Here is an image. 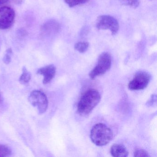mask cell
<instances>
[{
  "mask_svg": "<svg viewBox=\"0 0 157 157\" xmlns=\"http://www.w3.org/2000/svg\"><path fill=\"white\" fill-rule=\"evenodd\" d=\"M12 54V49L9 48V49H7L3 59V62L5 64H9L11 62V56Z\"/></svg>",
  "mask_w": 157,
  "mask_h": 157,
  "instance_id": "obj_17",
  "label": "cell"
},
{
  "mask_svg": "<svg viewBox=\"0 0 157 157\" xmlns=\"http://www.w3.org/2000/svg\"><path fill=\"white\" fill-rule=\"evenodd\" d=\"M11 154V151L9 147L0 145V157H8Z\"/></svg>",
  "mask_w": 157,
  "mask_h": 157,
  "instance_id": "obj_15",
  "label": "cell"
},
{
  "mask_svg": "<svg viewBox=\"0 0 157 157\" xmlns=\"http://www.w3.org/2000/svg\"><path fill=\"white\" fill-rule=\"evenodd\" d=\"M60 29V25L55 20H50L45 23L41 28V36L48 37L57 33Z\"/></svg>",
  "mask_w": 157,
  "mask_h": 157,
  "instance_id": "obj_8",
  "label": "cell"
},
{
  "mask_svg": "<svg viewBox=\"0 0 157 157\" xmlns=\"http://www.w3.org/2000/svg\"><path fill=\"white\" fill-rule=\"evenodd\" d=\"M31 79V75L30 72L25 67L23 69V73L20 77V81L22 84L28 83Z\"/></svg>",
  "mask_w": 157,
  "mask_h": 157,
  "instance_id": "obj_11",
  "label": "cell"
},
{
  "mask_svg": "<svg viewBox=\"0 0 157 157\" xmlns=\"http://www.w3.org/2000/svg\"><path fill=\"white\" fill-rule=\"evenodd\" d=\"M15 13L12 8L8 6L0 8V29L6 30L12 26L15 19Z\"/></svg>",
  "mask_w": 157,
  "mask_h": 157,
  "instance_id": "obj_7",
  "label": "cell"
},
{
  "mask_svg": "<svg viewBox=\"0 0 157 157\" xmlns=\"http://www.w3.org/2000/svg\"><path fill=\"white\" fill-rule=\"evenodd\" d=\"M134 156L136 157H149L150 155L146 151L141 149H137L134 151Z\"/></svg>",
  "mask_w": 157,
  "mask_h": 157,
  "instance_id": "obj_16",
  "label": "cell"
},
{
  "mask_svg": "<svg viewBox=\"0 0 157 157\" xmlns=\"http://www.w3.org/2000/svg\"><path fill=\"white\" fill-rule=\"evenodd\" d=\"M2 96L1 93L0 92V103L2 102Z\"/></svg>",
  "mask_w": 157,
  "mask_h": 157,
  "instance_id": "obj_21",
  "label": "cell"
},
{
  "mask_svg": "<svg viewBox=\"0 0 157 157\" xmlns=\"http://www.w3.org/2000/svg\"><path fill=\"white\" fill-rule=\"evenodd\" d=\"M37 74L44 76L43 83H49L55 77L56 73V68L53 65H48L39 69L37 71Z\"/></svg>",
  "mask_w": 157,
  "mask_h": 157,
  "instance_id": "obj_9",
  "label": "cell"
},
{
  "mask_svg": "<svg viewBox=\"0 0 157 157\" xmlns=\"http://www.w3.org/2000/svg\"><path fill=\"white\" fill-rule=\"evenodd\" d=\"M113 136V134L111 128L102 123L94 125L91 130V140L97 146L107 145L112 140Z\"/></svg>",
  "mask_w": 157,
  "mask_h": 157,
  "instance_id": "obj_2",
  "label": "cell"
},
{
  "mask_svg": "<svg viewBox=\"0 0 157 157\" xmlns=\"http://www.w3.org/2000/svg\"><path fill=\"white\" fill-rule=\"evenodd\" d=\"M89 47V44L88 42H80L75 45L74 48L80 53H83L87 51Z\"/></svg>",
  "mask_w": 157,
  "mask_h": 157,
  "instance_id": "obj_12",
  "label": "cell"
},
{
  "mask_svg": "<svg viewBox=\"0 0 157 157\" xmlns=\"http://www.w3.org/2000/svg\"><path fill=\"white\" fill-rule=\"evenodd\" d=\"M96 26L99 30H109L114 35L119 30V24L117 20L111 15H100L97 18Z\"/></svg>",
  "mask_w": 157,
  "mask_h": 157,
  "instance_id": "obj_4",
  "label": "cell"
},
{
  "mask_svg": "<svg viewBox=\"0 0 157 157\" xmlns=\"http://www.w3.org/2000/svg\"><path fill=\"white\" fill-rule=\"evenodd\" d=\"M14 2H16L17 4H20V3H21L22 0H13Z\"/></svg>",
  "mask_w": 157,
  "mask_h": 157,
  "instance_id": "obj_20",
  "label": "cell"
},
{
  "mask_svg": "<svg viewBox=\"0 0 157 157\" xmlns=\"http://www.w3.org/2000/svg\"><path fill=\"white\" fill-rule=\"evenodd\" d=\"M89 0H64L65 2L70 8L75 7L81 4H84L88 2Z\"/></svg>",
  "mask_w": 157,
  "mask_h": 157,
  "instance_id": "obj_14",
  "label": "cell"
},
{
  "mask_svg": "<svg viewBox=\"0 0 157 157\" xmlns=\"http://www.w3.org/2000/svg\"><path fill=\"white\" fill-rule=\"evenodd\" d=\"M10 0H0V6L3 4H6L9 2Z\"/></svg>",
  "mask_w": 157,
  "mask_h": 157,
  "instance_id": "obj_19",
  "label": "cell"
},
{
  "mask_svg": "<svg viewBox=\"0 0 157 157\" xmlns=\"http://www.w3.org/2000/svg\"><path fill=\"white\" fill-rule=\"evenodd\" d=\"M156 100V95H152L150 100H149V101H148L147 103V104L149 105H151L153 104V103H154V100Z\"/></svg>",
  "mask_w": 157,
  "mask_h": 157,
  "instance_id": "obj_18",
  "label": "cell"
},
{
  "mask_svg": "<svg viewBox=\"0 0 157 157\" xmlns=\"http://www.w3.org/2000/svg\"><path fill=\"white\" fill-rule=\"evenodd\" d=\"M122 5L130 6L134 8H137L139 5V0H118Z\"/></svg>",
  "mask_w": 157,
  "mask_h": 157,
  "instance_id": "obj_13",
  "label": "cell"
},
{
  "mask_svg": "<svg viewBox=\"0 0 157 157\" xmlns=\"http://www.w3.org/2000/svg\"><path fill=\"white\" fill-rule=\"evenodd\" d=\"M110 152L113 157H125L128 155L126 148L122 144H115L111 147Z\"/></svg>",
  "mask_w": 157,
  "mask_h": 157,
  "instance_id": "obj_10",
  "label": "cell"
},
{
  "mask_svg": "<svg viewBox=\"0 0 157 157\" xmlns=\"http://www.w3.org/2000/svg\"><path fill=\"white\" fill-rule=\"evenodd\" d=\"M150 79V75L147 72L139 71L128 83V89L132 90H143L147 86Z\"/></svg>",
  "mask_w": 157,
  "mask_h": 157,
  "instance_id": "obj_6",
  "label": "cell"
},
{
  "mask_svg": "<svg viewBox=\"0 0 157 157\" xmlns=\"http://www.w3.org/2000/svg\"><path fill=\"white\" fill-rule=\"evenodd\" d=\"M112 66V57L109 53H102L98 58V63L95 67L90 72L89 77L92 79L105 74Z\"/></svg>",
  "mask_w": 157,
  "mask_h": 157,
  "instance_id": "obj_3",
  "label": "cell"
},
{
  "mask_svg": "<svg viewBox=\"0 0 157 157\" xmlns=\"http://www.w3.org/2000/svg\"><path fill=\"white\" fill-rule=\"evenodd\" d=\"M100 93L95 89H90L81 96L78 105V111L82 115L88 114L101 101Z\"/></svg>",
  "mask_w": 157,
  "mask_h": 157,
  "instance_id": "obj_1",
  "label": "cell"
},
{
  "mask_svg": "<svg viewBox=\"0 0 157 157\" xmlns=\"http://www.w3.org/2000/svg\"><path fill=\"white\" fill-rule=\"evenodd\" d=\"M29 102L38 109L40 114L46 112L48 106V100L46 94L40 90H33L29 97Z\"/></svg>",
  "mask_w": 157,
  "mask_h": 157,
  "instance_id": "obj_5",
  "label": "cell"
}]
</instances>
